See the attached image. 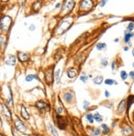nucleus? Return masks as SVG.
<instances>
[{
	"label": "nucleus",
	"mask_w": 134,
	"mask_h": 136,
	"mask_svg": "<svg viewBox=\"0 0 134 136\" xmlns=\"http://www.w3.org/2000/svg\"><path fill=\"white\" fill-rule=\"evenodd\" d=\"M0 24H1L2 30L7 31L10 27L11 24H12V18L8 16H5V17H2V19L0 20Z\"/></svg>",
	"instance_id": "f257e3e1"
},
{
	"label": "nucleus",
	"mask_w": 134,
	"mask_h": 136,
	"mask_svg": "<svg viewBox=\"0 0 134 136\" xmlns=\"http://www.w3.org/2000/svg\"><path fill=\"white\" fill-rule=\"evenodd\" d=\"M75 3L73 1H66L64 2V3H63V9L61 11V13H67L69 12L70 11H71L72 8H73V6H74Z\"/></svg>",
	"instance_id": "f03ea898"
},
{
	"label": "nucleus",
	"mask_w": 134,
	"mask_h": 136,
	"mask_svg": "<svg viewBox=\"0 0 134 136\" xmlns=\"http://www.w3.org/2000/svg\"><path fill=\"white\" fill-rule=\"evenodd\" d=\"M15 126H16V128H17V130L18 131H20V132L24 133L26 131V126H25L23 122L19 119H17L15 121Z\"/></svg>",
	"instance_id": "7ed1b4c3"
},
{
	"label": "nucleus",
	"mask_w": 134,
	"mask_h": 136,
	"mask_svg": "<svg viewBox=\"0 0 134 136\" xmlns=\"http://www.w3.org/2000/svg\"><path fill=\"white\" fill-rule=\"evenodd\" d=\"M57 125H58V128L61 129V130H63V129L66 128V126H67V123H66L65 119L60 116H58L57 117Z\"/></svg>",
	"instance_id": "20e7f679"
},
{
	"label": "nucleus",
	"mask_w": 134,
	"mask_h": 136,
	"mask_svg": "<svg viewBox=\"0 0 134 136\" xmlns=\"http://www.w3.org/2000/svg\"><path fill=\"white\" fill-rule=\"evenodd\" d=\"M36 108H39L40 110H44V111H47L49 109V104H47L46 102H43V101H39L36 102Z\"/></svg>",
	"instance_id": "39448f33"
},
{
	"label": "nucleus",
	"mask_w": 134,
	"mask_h": 136,
	"mask_svg": "<svg viewBox=\"0 0 134 136\" xmlns=\"http://www.w3.org/2000/svg\"><path fill=\"white\" fill-rule=\"evenodd\" d=\"M45 79H46V81L48 84H51L53 82V67L51 68V70H48V71L45 74Z\"/></svg>",
	"instance_id": "423d86ee"
},
{
	"label": "nucleus",
	"mask_w": 134,
	"mask_h": 136,
	"mask_svg": "<svg viewBox=\"0 0 134 136\" xmlns=\"http://www.w3.org/2000/svg\"><path fill=\"white\" fill-rule=\"evenodd\" d=\"M92 7V2L90 1H82L81 3V8L82 10H89Z\"/></svg>",
	"instance_id": "0eeeda50"
},
{
	"label": "nucleus",
	"mask_w": 134,
	"mask_h": 136,
	"mask_svg": "<svg viewBox=\"0 0 134 136\" xmlns=\"http://www.w3.org/2000/svg\"><path fill=\"white\" fill-rule=\"evenodd\" d=\"M6 64L9 66H14L16 64V57L13 55H8L6 60Z\"/></svg>",
	"instance_id": "6e6552de"
},
{
	"label": "nucleus",
	"mask_w": 134,
	"mask_h": 136,
	"mask_svg": "<svg viewBox=\"0 0 134 136\" xmlns=\"http://www.w3.org/2000/svg\"><path fill=\"white\" fill-rule=\"evenodd\" d=\"M126 103H127V100L126 99H123V100H122V101L120 102L119 105V107H118V111H119V112H123V111L125 110Z\"/></svg>",
	"instance_id": "1a4fd4ad"
},
{
	"label": "nucleus",
	"mask_w": 134,
	"mask_h": 136,
	"mask_svg": "<svg viewBox=\"0 0 134 136\" xmlns=\"http://www.w3.org/2000/svg\"><path fill=\"white\" fill-rule=\"evenodd\" d=\"M18 58L21 62H26L29 59V55L25 53H18Z\"/></svg>",
	"instance_id": "9d476101"
},
{
	"label": "nucleus",
	"mask_w": 134,
	"mask_h": 136,
	"mask_svg": "<svg viewBox=\"0 0 134 136\" xmlns=\"http://www.w3.org/2000/svg\"><path fill=\"white\" fill-rule=\"evenodd\" d=\"M21 111H22V116L24 117V119L28 120L29 119V114H28V112L26 111V109L24 106H22Z\"/></svg>",
	"instance_id": "9b49d317"
},
{
	"label": "nucleus",
	"mask_w": 134,
	"mask_h": 136,
	"mask_svg": "<svg viewBox=\"0 0 134 136\" xmlns=\"http://www.w3.org/2000/svg\"><path fill=\"white\" fill-rule=\"evenodd\" d=\"M67 75L69 78H74L77 75V71L74 68H71L67 71Z\"/></svg>",
	"instance_id": "f8f14e48"
},
{
	"label": "nucleus",
	"mask_w": 134,
	"mask_h": 136,
	"mask_svg": "<svg viewBox=\"0 0 134 136\" xmlns=\"http://www.w3.org/2000/svg\"><path fill=\"white\" fill-rule=\"evenodd\" d=\"M48 127H49V130H50V133L53 135V136H58V132H57V130H55V128L53 126V125L49 124L48 125Z\"/></svg>",
	"instance_id": "ddd939ff"
},
{
	"label": "nucleus",
	"mask_w": 134,
	"mask_h": 136,
	"mask_svg": "<svg viewBox=\"0 0 134 136\" xmlns=\"http://www.w3.org/2000/svg\"><path fill=\"white\" fill-rule=\"evenodd\" d=\"M72 98H73V95H72V93H67L64 94V99L66 100V102H71Z\"/></svg>",
	"instance_id": "4468645a"
},
{
	"label": "nucleus",
	"mask_w": 134,
	"mask_h": 136,
	"mask_svg": "<svg viewBox=\"0 0 134 136\" xmlns=\"http://www.w3.org/2000/svg\"><path fill=\"white\" fill-rule=\"evenodd\" d=\"M41 4L42 3L40 1H37V2H35V3L33 4V9L35 11H38L40 8V7H41Z\"/></svg>",
	"instance_id": "2eb2a0df"
},
{
	"label": "nucleus",
	"mask_w": 134,
	"mask_h": 136,
	"mask_svg": "<svg viewBox=\"0 0 134 136\" xmlns=\"http://www.w3.org/2000/svg\"><path fill=\"white\" fill-rule=\"evenodd\" d=\"M3 114L6 116L7 117H8V118H11V113H10V111H9L8 110V108H7V107L5 105H3Z\"/></svg>",
	"instance_id": "dca6fc26"
},
{
	"label": "nucleus",
	"mask_w": 134,
	"mask_h": 136,
	"mask_svg": "<svg viewBox=\"0 0 134 136\" xmlns=\"http://www.w3.org/2000/svg\"><path fill=\"white\" fill-rule=\"evenodd\" d=\"M134 102V95H131L128 97V109L129 110V108H130L131 105Z\"/></svg>",
	"instance_id": "f3484780"
},
{
	"label": "nucleus",
	"mask_w": 134,
	"mask_h": 136,
	"mask_svg": "<svg viewBox=\"0 0 134 136\" xmlns=\"http://www.w3.org/2000/svg\"><path fill=\"white\" fill-rule=\"evenodd\" d=\"M103 76H101V75H100V76H97L95 78L94 80V83L96 84H100L102 82H103Z\"/></svg>",
	"instance_id": "a211bd4d"
},
{
	"label": "nucleus",
	"mask_w": 134,
	"mask_h": 136,
	"mask_svg": "<svg viewBox=\"0 0 134 136\" xmlns=\"http://www.w3.org/2000/svg\"><path fill=\"white\" fill-rule=\"evenodd\" d=\"M93 117H94V119L95 120V121H98V122H101L102 121H103V118H102V117L99 114V113H95Z\"/></svg>",
	"instance_id": "6ab92c4d"
},
{
	"label": "nucleus",
	"mask_w": 134,
	"mask_h": 136,
	"mask_svg": "<svg viewBox=\"0 0 134 136\" xmlns=\"http://www.w3.org/2000/svg\"><path fill=\"white\" fill-rule=\"evenodd\" d=\"M34 79H38V77H37V75H27L26 78V81H31L32 80Z\"/></svg>",
	"instance_id": "aec40b11"
},
{
	"label": "nucleus",
	"mask_w": 134,
	"mask_h": 136,
	"mask_svg": "<svg viewBox=\"0 0 134 136\" xmlns=\"http://www.w3.org/2000/svg\"><path fill=\"white\" fill-rule=\"evenodd\" d=\"M133 36V34H131V33L125 34V37H124V42H125V43H128V42L130 40V39Z\"/></svg>",
	"instance_id": "412c9836"
},
{
	"label": "nucleus",
	"mask_w": 134,
	"mask_h": 136,
	"mask_svg": "<svg viewBox=\"0 0 134 136\" xmlns=\"http://www.w3.org/2000/svg\"><path fill=\"white\" fill-rule=\"evenodd\" d=\"M106 47V44L104 43H99L98 44L96 45V48L98 50H102L103 48H104Z\"/></svg>",
	"instance_id": "4be33fe9"
},
{
	"label": "nucleus",
	"mask_w": 134,
	"mask_h": 136,
	"mask_svg": "<svg viewBox=\"0 0 134 136\" xmlns=\"http://www.w3.org/2000/svg\"><path fill=\"white\" fill-rule=\"evenodd\" d=\"M5 37L4 36H0V47L3 48V47L5 46Z\"/></svg>",
	"instance_id": "5701e85b"
},
{
	"label": "nucleus",
	"mask_w": 134,
	"mask_h": 136,
	"mask_svg": "<svg viewBox=\"0 0 134 136\" xmlns=\"http://www.w3.org/2000/svg\"><path fill=\"white\" fill-rule=\"evenodd\" d=\"M55 77H56V81L57 83H59V80H60V70H58L57 72L55 73Z\"/></svg>",
	"instance_id": "b1692460"
},
{
	"label": "nucleus",
	"mask_w": 134,
	"mask_h": 136,
	"mask_svg": "<svg viewBox=\"0 0 134 136\" xmlns=\"http://www.w3.org/2000/svg\"><path fill=\"white\" fill-rule=\"evenodd\" d=\"M87 120H88V121L90 122V123H93V121H94V117H93V115L91 114H87Z\"/></svg>",
	"instance_id": "393cba45"
},
{
	"label": "nucleus",
	"mask_w": 134,
	"mask_h": 136,
	"mask_svg": "<svg viewBox=\"0 0 134 136\" xmlns=\"http://www.w3.org/2000/svg\"><path fill=\"white\" fill-rule=\"evenodd\" d=\"M101 127L102 128H103V130H104V134H107L109 131H110V129H109V127L106 126V125H104V124H103L101 126Z\"/></svg>",
	"instance_id": "a878e982"
},
{
	"label": "nucleus",
	"mask_w": 134,
	"mask_h": 136,
	"mask_svg": "<svg viewBox=\"0 0 134 136\" xmlns=\"http://www.w3.org/2000/svg\"><path fill=\"white\" fill-rule=\"evenodd\" d=\"M105 84H110V85H111V84H117V82L113 81V80L108 79V80H105Z\"/></svg>",
	"instance_id": "bb28decb"
},
{
	"label": "nucleus",
	"mask_w": 134,
	"mask_h": 136,
	"mask_svg": "<svg viewBox=\"0 0 134 136\" xmlns=\"http://www.w3.org/2000/svg\"><path fill=\"white\" fill-rule=\"evenodd\" d=\"M120 75H121V78L123 80H126L127 77H128V74H127L126 71H121V74H120Z\"/></svg>",
	"instance_id": "cd10ccee"
},
{
	"label": "nucleus",
	"mask_w": 134,
	"mask_h": 136,
	"mask_svg": "<svg viewBox=\"0 0 134 136\" xmlns=\"http://www.w3.org/2000/svg\"><path fill=\"white\" fill-rule=\"evenodd\" d=\"M92 135L94 136H98L100 134V130H99V129H95V130H92Z\"/></svg>",
	"instance_id": "c85d7f7f"
},
{
	"label": "nucleus",
	"mask_w": 134,
	"mask_h": 136,
	"mask_svg": "<svg viewBox=\"0 0 134 136\" xmlns=\"http://www.w3.org/2000/svg\"><path fill=\"white\" fill-rule=\"evenodd\" d=\"M89 102L87 101H84L83 102V108L84 109H87L88 108V106H89Z\"/></svg>",
	"instance_id": "c756f323"
},
{
	"label": "nucleus",
	"mask_w": 134,
	"mask_h": 136,
	"mask_svg": "<svg viewBox=\"0 0 134 136\" xmlns=\"http://www.w3.org/2000/svg\"><path fill=\"white\" fill-rule=\"evenodd\" d=\"M133 28H134V24L133 23H130L128 25V31H132L133 30Z\"/></svg>",
	"instance_id": "7c9ffc66"
},
{
	"label": "nucleus",
	"mask_w": 134,
	"mask_h": 136,
	"mask_svg": "<svg viewBox=\"0 0 134 136\" xmlns=\"http://www.w3.org/2000/svg\"><path fill=\"white\" fill-rule=\"evenodd\" d=\"M84 75H82V76H81L80 77V80L81 81H83V82H87V77L85 75V74H83Z\"/></svg>",
	"instance_id": "2f4dec72"
},
{
	"label": "nucleus",
	"mask_w": 134,
	"mask_h": 136,
	"mask_svg": "<svg viewBox=\"0 0 134 136\" xmlns=\"http://www.w3.org/2000/svg\"><path fill=\"white\" fill-rule=\"evenodd\" d=\"M101 63L103 64V66H107L108 62H107V61H106L105 59H102V61H101Z\"/></svg>",
	"instance_id": "473e14b6"
},
{
	"label": "nucleus",
	"mask_w": 134,
	"mask_h": 136,
	"mask_svg": "<svg viewBox=\"0 0 134 136\" xmlns=\"http://www.w3.org/2000/svg\"><path fill=\"white\" fill-rule=\"evenodd\" d=\"M129 75H130L132 78H133L134 79V71H131V72L129 73Z\"/></svg>",
	"instance_id": "72a5a7b5"
},
{
	"label": "nucleus",
	"mask_w": 134,
	"mask_h": 136,
	"mask_svg": "<svg viewBox=\"0 0 134 136\" xmlns=\"http://www.w3.org/2000/svg\"><path fill=\"white\" fill-rule=\"evenodd\" d=\"M35 29V26H34V25H31V26H30V30H34Z\"/></svg>",
	"instance_id": "f704fd0d"
},
{
	"label": "nucleus",
	"mask_w": 134,
	"mask_h": 136,
	"mask_svg": "<svg viewBox=\"0 0 134 136\" xmlns=\"http://www.w3.org/2000/svg\"><path fill=\"white\" fill-rule=\"evenodd\" d=\"M62 111H63V109L61 108H59L58 109V110H57V112H58V113H61Z\"/></svg>",
	"instance_id": "c9c22d12"
},
{
	"label": "nucleus",
	"mask_w": 134,
	"mask_h": 136,
	"mask_svg": "<svg viewBox=\"0 0 134 136\" xmlns=\"http://www.w3.org/2000/svg\"><path fill=\"white\" fill-rule=\"evenodd\" d=\"M105 96H106V97H110V93H109V92H108V91H105Z\"/></svg>",
	"instance_id": "e433bc0d"
},
{
	"label": "nucleus",
	"mask_w": 134,
	"mask_h": 136,
	"mask_svg": "<svg viewBox=\"0 0 134 136\" xmlns=\"http://www.w3.org/2000/svg\"><path fill=\"white\" fill-rule=\"evenodd\" d=\"M105 3H106V2H105V1L102 2V3H101V6H104V4H105Z\"/></svg>",
	"instance_id": "4c0bfd02"
},
{
	"label": "nucleus",
	"mask_w": 134,
	"mask_h": 136,
	"mask_svg": "<svg viewBox=\"0 0 134 136\" xmlns=\"http://www.w3.org/2000/svg\"><path fill=\"white\" fill-rule=\"evenodd\" d=\"M60 5H61L60 3H58V4L56 5V8H58V7H60Z\"/></svg>",
	"instance_id": "58836bf2"
},
{
	"label": "nucleus",
	"mask_w": 134,
	"mask_h": 136,
	"mask_svg": "<svg viewBox=\"0 0 134 136\" xmlns=\"http://www.w3.org/2000/svg\"><path fill=\"white\" fill-rule=\"evenodd\" d=\"M112 69H114V62H113V66H112Z\"/></svg>",
	"instance_id": "ea45409f"
},
{
	"label": "nucleus",
	"mask_w": 134,
	"mask_h": 136,
	"mask_svg": "<svg viewBox=\"0 0 134 136\" xmlns=\"http://www.w3.org/2000/svg\"><path fill=\"white\" fill-rule=\"evenodd\" d=\"M124 50H125V51L128 50V48H124Z\"/></svg>",
	"instance_id": "a19ab883"
},
{
	"label": "nucleus",
	"mask_w": 134,
	"mask_h": 136,
	"mask_svg": "<svg viewBox=\"0 0 134 136\" xmlns=\"http://www.w3.org/2000/svg\"><path fill=\"white\" fill-rule=\"evenodd\" d=\"M2 19V16H1V13H0V20Z\"/></svg>",
	"instance_id": "79ce46f5"
},
{
	"label": "nucleus",
	"mask_w": 134,
	"mask_h": 136,
	"mask_svg": "<svg viewBox=\"0 0 134 136\" xmlns=\"http://www.w3.org/2000/svg\"><path fill=\"white\" fill-rule=\"evenodd\" d=\"M133 57H134V49H133Z\"/></svg>",
	"instance_id": "37998d69"
},
{
	"label": "nucleus",
	"mask_w": 134,
	"mask_h": 136,
	"mask_svg": "<svg viewBox=\"0 0 134 136\" xmlns=\"http://www.w3.org/2000/svg\"><path fill=\"white\" fill-rule=\"evenodd\" d=\"M133 67H134V63H133Z\"/></svg>",
	"instance_id": "c03bdc74"
}]
</instances>
